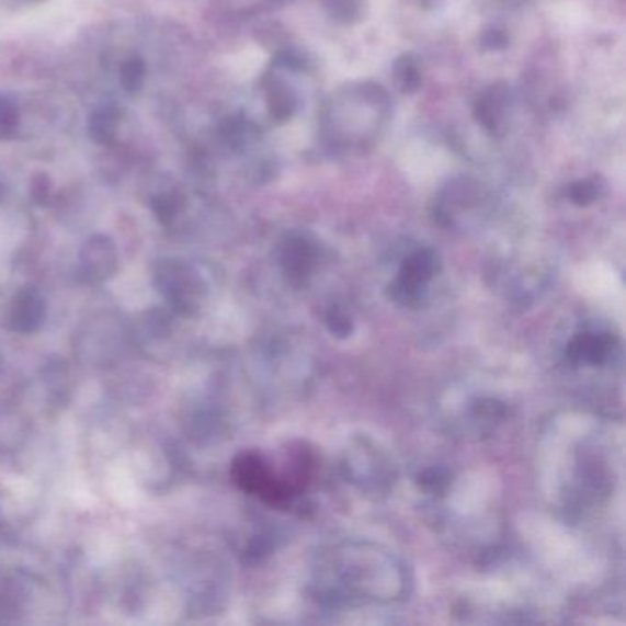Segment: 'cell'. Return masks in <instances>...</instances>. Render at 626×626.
Here are the masks:
<instances>
[{
	"label": "cell",
	"instance_id": "obj_1",
	"mask_svg": "<svg viewBox=\"0 0 626 626\" xmlns=\"http://www.w3.org/2000/svg\"><path fill=\"white\" fill-rule=\"evenodd\" d=\"M317 592L323 603L340 604L353 599L394 601L407 593L405 566L378 547L345 544L337 547L317 570Z\"/></svg>",
	"mask_w": 626,
	"mask_h": 626
},
{
	"label": "cell",
	"instance_id": "obj_2",
	"mask_svg": "<svg viewBox=\"0 0 626 626\" xmlns=\"http://www.w3.org/2000/svg\"><path fill=\"white\" fill-rule=\"evenodd\" d=\"M440 272V258L434 250H416L402 261L397 277L389 285V296L397 304L418 309L429 298L430 283Z\"/></svg>",
	"mask_w": 626,
	"mask_h": 626
},
{
	"label": "cell",
	"instance_id": "obj_3",
	"mask_svg": "<svg viewBox=\"0 0 626 626\" xmlns=\"http://www.w3.org/2000/svg\"><path fill=\"white\" fill-rule=\"evenodd\" d=\"M619 350V342L612 333L584 331L577 333L566 348V358L571 366L597 367L608 364Z\"/></svg>",
	"mask_w": 626,
	"mask_h": 626
},
{
	"label": "cell",
	"instance_id": "obj_4",
	"mask_svg": "<svg viewBox=\"0 0 626 626\" xmlns=\"http://www.w3.org/2000/svg\"><path fill=\"white\" fill-rule=\"evenodd\" d=\"M320 260V250L305 236H288L282 244L280 263L294 283H304L315 272Z\"/></svg>",
	"mask_w": 626,
	"mask_h": 626
},
{
	"label": "cell",
	"instance_id": "obj_5",
	"mask_svg": "<svg viewBox=\"0 0 626 626\" xmlns=\"http://www.w3.org/2000/svg\"><path fill=\"white\" fill-rule=\"evenodd\" d=\"M508 111V91H500L492 87L478 103V119L486 125V129L498 130Z\"/></svg>",
	"mask_w": 626,
	"mask_h": 626
},
{
	"label": "cell",
	"instance_id": "obj_6",
	"mask_svg": "<svg viewBox=\"0 0 626 626\" xmlns=\"http://www.w3.org/2000/svg\"><path fill=\"white\" fill-rule=\"evenodd\" d=\"M394 73H396V83L401 92L412 94V92L418 91L419 86H421V68H419L416 57L402 56L401 59L396 62Z\"/></svg>",
	"mask_w": 626,
	"mask_h": 626
},
{
	"label": "cell",
	"instance_id": "obj_7",
	"mask_svg": "<svg viewBox=\"0 0 626 626\" xmlns=\"http://www.w3.org/2000/svg\"><path fill=\"white\" fill-rule=\"evenodd\" d=\"M603 192L604 182L599 177L584 179V181L576 182L570 187L571 203H576L577 206H588V204L595 203L603 195Z\"/></svg>",
	"mask_w": 626,
	"mask_h": 626
},
{
	"label": "cell",
	"instance_id": "obj_8",
	"mask_svg": "<svg viewBox=\"0 0 626 626\" xmlns=\"http://www.w3.org/2000/svg\"><path fill=\"white\" fill-rule=\"evenodd\" d=\"M418 483L424 492L441 494L451 483V473L443 467L426 468L418 476Z\"/></svg>",
	"mask_w": 626,
	"mask_h": 626
},
{
	"label": "cell",
	"instance_id": "obj_9",
	"mask_svg": "<svg viewBox=\"0 0 626 626\" xmlns=\"http://www.w3.org/2000/svg\"><path fill=\"white\" fill-rule=\"evenodd\" d=\"M328 329L339 339H348L353 331V320L342 307H331L326 315Z\"/></svg>",
	"mask_w": 626,
	"mask_h": 626
}]
</instances>
